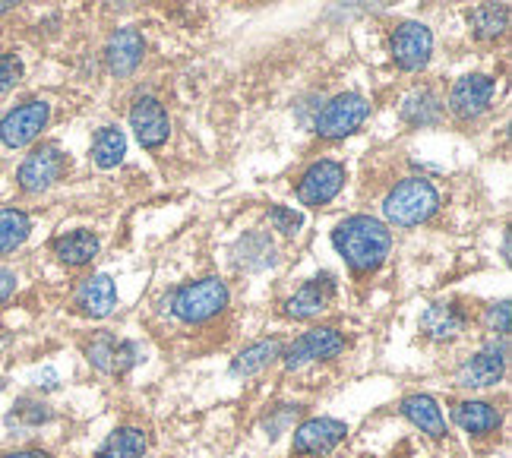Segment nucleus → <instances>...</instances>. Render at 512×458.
I'll return each mask as SVG.
<instances>
[{"label": "nucleus", "mask_w": 512, "mask_h": 458, "mask_svg": "<svg viewBox=\"0 0 512 458\" xmlns=\"http://www.w3.org/2000/svg\"><path fill=\"white\" fill-rule=\"evenodd\" d=\"M332 247L339 250V256L348 263L351 272L367 275V272H377L386 263V256L392 250V234L380 218L348 215L345 222H339L336 231H332Z\"/></svg>", "instance_id": "f257e3e1"}, {"label": "nucleus", "mask_w": 512, "mask_h": 458, "mask_svg": "<svg viewBox=\"0 0 512 458\" xmlns=\"http://www.w3.org/2000/svg\"><path fill=\"white\" fill-rule=\"evenodd\" d=\"M440 209V193L427 177H405L383 199V215L396 228H418Z\"/></svg>", "instance_id": "f03ea898"}, {"label": "nucleus", "mask_w": 512, "mask_h": 458, "mask_svg": "<svg viewBox=\"0 0 512 458\" xmlns=\"http://www.w3.org/2000/svg\"><path fill=\"white\" fill-rule=\"evenodd\" d=\"M231 301L228 294V285L222 278H200V282H190V285H181L174 294H171V313L177 316L181 323L187 326H200V323H209L212 316H219Z\"/></svg>", "instance_id": "7ed1b4c3"}, {"label": "nucleus", "mask_w": 512, "mask_h": 458, "mask_svg": "<svg viewBox=\"0 0 512 458\" xmlns=\"http://www.w3.org/2000/svg\"><path fill=\"white\" fill-rule=\"evenodd\" d=\"M509 364V338H490L484 348L468 354L456 370V386L462 389H490L503 380Z\"/></svg>", "instance_id": "20e7f679"}, {"label": "nucleus", "mask_w": 512, "mask_h": 458, "mask_svg": "<svg viewBox=\"0 0 512 458\" xmlns=\"http://www.w3.org/2000/svg\"><path fill=\"white\" fill-rule=\"evenodd\" d=\"M370 114V102L361 92H342L336 98L317 111V121H313V130H317L323 139H345L354 130H361Z\"/></svg>", "instance_id": "39448f33"}, {"label": "nucleus", "mask_w": 512, "mask_h": 458, "mask_svg": "<svg viewBox=\"0 0 512 458\" xmlns=\"http://www.w3.org/2000/svg\"><path fill=\"white\" fill-rule=\"evenodd\" d=\"M345 351V335L332 326H317L307 329L301 338H294L288 348H282V364L285 370H304L313 361H329Z\"/></svg>", "instance_id": "423d86ee"}, {"label": "nucleus", "mask_w": 512, "mask_h": 458, "mask_svg": "<svg viewBox=\"0 0 512 458\" xmlns=\"http://www.w3.org/2000/svg\"><path fill=\"white\" fill-rule=\"evenodd\" d=\"M67 171V155L57 143H42L26 155V162L19 165L16 181L26 193H45L51 190Z\"/></svg>", "instance_id": "0eeeda50"}, {"label": "nucleus", "mask_w": 512, "mask_h": 458, "mask_svg": "<svg viewBox=\"0 0 512 458\" xmlns=\"http://www.w3.org/2000/svg\"><path fill=\"white\" fill-rule=\"evenodd\" d=\"M48 117H51V105L42 102V98H32V102L16 105L13 111L4 114V121H0V143H4L7 149L29 146L32 139H38L42 130L48 127Z\"/></svg>", "instance_id": "6e6552de"}, {"label": "nucleus", "mask_w": 512, "mask_h": 458, "mask_svg": "<svg viewBox=\"0 0 512 458\" xmlns=\"http://www.w3.org/2000/svg\"><path fill=\"white\" fill-rule=\"evenodd\" d=\"M389 51H392V61H396L399 70L405 73H418L430 64V54H433V32L424 23H415L408 19L402 23L389 38Z\"/></svg>", "instance_id": "1a4fd4ad"}, {"label": "nucleus", "mask_w": 512, "mask_h": 458, "mask_svg": "<svg viewBox=\"0 0 512 458\" xmlns=\"http://www.w3.org/2000/svg\"><path fill=\"white\" fill-rule=\"evenodd\" d=\"M345 187V165L323 158V162H313L298 181V199L304 206H326L339 196Z\"/></svg>", "instance_id": "9d476101"}, {"label": "nucleus", "mask_w": 512, "mask_h": 458, "mask_svg": "<svg viewBox=\"0 0 512 458\" xmlns=\"http://www.w3.org/2000/svg\"><path fill=\"white\" fill-rule=\"evenodd\" d=\"M497 83L484 73H471L456 79V86L449 89V111L459 117V121H475L481 117L490 102H494Z\"/></svg>", "instance_id": "9b49d317"}, {"label": "nucleus", "mask_w": 512, "mask_h": 458, "mask_svg": "<svg viewBox=\"0 0 512 458\" xmlns=\"http://www.w3.org/2000/svg\"><path fill=\"white\" fill-rule=\"evenodd\" d=\"M348 436V424L336 421V417H310L298 430H294L291 449L294 455H329Z\"/></svg>", "instance_id": "f8f14e48"}, {"label": "nucleus", "mask_w": 512, "mask_h": 458, "mask_svg": "<svg viewBox=\"0 0 512 458\" xmlns=\"http://www.w3.org/2000/svg\"><path fill=\"white\" fill-rule=\"evenodd\" d=\"M130 127L140 139L143 149H162L168 143V133H171V121H168V111L159 98L143 95L136 98L133 108H130Z\"/></svg>", "instance_id": "ddd939ff"}, {"label": "nucleus", "mask_w": 512, "mask_h": 458, "mask_svg": "<svg viewBox=\"0 0 512 458\" xmlns=\"http://www.w3.org/2000/svg\"><path fill=\"white\" fill-rule=\"evenodd\" d=\"M146 54V42L143 35L136 29H117L108 45H105V64H108V73L117 76V79H127L136 67H140Z\"/></svg>", "instance_id": "4468645a"}, {"label": "nucleus", "mask_w": 512, "mask_h": 458, "mask_svg": "<svg viewBox=\"0 0 512 458\" xmlns=\"http://www.w3.org/2000/svg\"><path fill=\"white\" fill-rule=\"evenodd\" d=\"M73 304L83 316H92V320H105V316L117 307V288H114V278L98 272V275H89L80 282L73 294Z\"/></svg>", "instance_id": "2eb2a0df"}, {"label": "nucleus", "mask_w": 512, "mask_h": 458, "mask_svg": "<svg viewBox=\"0 0 512 458\" xmlns=\"http://www.w3.org/2000/svg\"><path fill=\"white\" fill-rule=\"evenodd\" d=\"M332 294H336V282H332V275H323V278L317 275V278H310L307 285H301L288 297L285 313L291 316V320H313V316H320L329 307Z\"/></svg>", "instance_id": "dca6fc26"}, {"label": "nucleus", "mask_w": 512, "mask_h": 458, "mask_svg": "<svg viewBox=\"0 0 512 458\" xmlns=\"http://www.w3.org/2000/svg\"><path fill=\"white\" fill-rule=\"evenodd\" d=\"M452 421L471 436H490V433L500 430L503 414L497 405L481 402V398H465V402H459L456 408H452Z\"/></svg>", "instance_id": "f3484780"}, {"label": "nucleus", "mask_w": 512, "mask_h": 458, "mask_svg": "<svg viewBox=\"0 0 512 458\" xmlns=\"http://www.w3.org/2000/svg\"><path fill=\"white\" fill-rule=\"evenodd\" d=\"M465 326H468V313L459 304H452V301L430 304L424 310V316H421V329L430 338H437V342H449V338L462 335Z\"/></svg>", "instance_id": "a211bd4d"}, {"label": "nucleus", "mask_w": 512, "mask_h": 458, "mask_svg": "<svg viewBox=\"0 0 512 458\" xmlns=\"http://www.w3.org/2000/svg\"><path fill=\"white\" fill-rule=\"evenodd\" d=\"M402 417L415 424L421 433H427L430 440H443L446 436V421H443V411L437 405V398L421 395V392L402 398Z\"/></svg>", "instance_id": "6ab92c4d"}, {"label": "nucleus", "mask_w": 512, "mask_h": 458, "mask_svg": "<svg viewBox=\"0 0 512 458\" xmlns=\"http://www.w3.org/2000/svg\"><path fill=\"white\" fill-rule=\"evenodd\" d=\"M234 263L247 272H263L275 266V244L266 231H250L234 244Z\"/></svg>", "instance_id": "aec40b11"}, {"label": "nucleus", "mask_w": 512, "mask_h": 458, "mask_svg": "<svg viewBox=\"0 0 512 458\" xmlns=\"http://www.w3.org/2000/svg\"><path fill=\"white\" fill-rule=\"evenodd\" d=\"M443 117V98L433 89H415L402 102V121L411 127H437Z\"/></svg>", "instance_id": "412c9836"}, {"label": "nucleus", "mask_w": 512, "mask_h": 458, "mask_svg": "<svg viewBox=\"0 0 512 458\" xmlns=\"http://www.w3.org/2000/svg\"><path fill=\"white\" fill-rule=\"evenodd\" d=\"M51 250L64 266H89L98 256V237L92 231L80 228V231H70V234L57 237V241L51 244Z\"/></svg>", "instance_id": "4be33fe9"}, {"label": "nucleus", "mask_w": 512, "mask_h": 458, "mask_svg": "<svg viewBox=\"0 0 512 458\" xmlns=\"http://www.w3.org/2000/svg\"><path fill=\"white\" fill-rule=\"evenodd\" d=\"M282 357V342L279 338H263V342H256L250 348H244L238 357L231 361V376H256L263 373L272 361H279Z\"/></svg>", "instance_id": "5701e85b"}, {"label": "nucleus", "mask_w": 512, "mask_h": 458, "mask_svg": "<svg viewBox=\"0 0 512 458\" xmlns=\"http://www.w3.org/2000/svg\"><path fill=\"white\" fill-rule=\"evenodd\" d=\"M149 449V436L140 427H117L102 443L95 458H143Z\"/></svg>", "instance_id": "b1692460"}, {"label": "nucleus", "mask_w": 512, "mask_h": 458, "mask_svg": "<svg viewBox=\"0 0 512 458\" xmlns=\"http://www.w3.org/2000/svg\"><path fill=\"white\" fill-rule=\"evenodd\" d=\"M127 155V136L124 130L117 127H102L92 139V162L102 168V171H111L124 162Z\"/></svg>", "instance_id": "393cba45"}, {"label": "nucleus", "mask_w": 512, "mask_h": 458, "mask_svg": "<svg viewBox=\"0 0 512 458\" xmlns=\"http://www.w3.org/2000/svg\"><path fill=\"white\" fill-rule=\"evenodd\" d=\"M29 231H32V222H29L26 212H19V209H0V256L13 253L16 247H23Z\"/></svg>", "instance_id": "a878e982"}, {"label": "nucleus", "mask_w": 512, "mask_h": 458, "mask_svg": "<svg viewBox=\"0 0 512 458\" xmlns=\"http://www.w3.org/2000/svg\"><path fill=\"white\" fill-rule=\"evenodd\" d=\"M54 421V411L51 405L38 402V398H19V402L13 405L10 417H7V427L13 430H35L42 424H51Z\"/></svg>", "instance_id": "bb28decb"}, {"label": "nucleus", "mask_w": 512, "mask_h": 458, "mask_svg": "<svg viewBox=\"0 0 512 458\" xmlns=\"http://www.w3.org/2000/svg\"><path fill=\"white\" fill-rule=\"evenodd\" d=\"M509 26V7H497V4H484L471 13V29H475L478 38L490 42V38H500Z\"/></svg>", "instance_id": "cd10ccee"}, {"label": "nucleus", "mask_w": 512, "mask_h": 458, "mask_svg": "<svg viewBox=\"0 0 512 458\" xmlns=\"http://www.w3.org/2000/svg\"><path fill=\"white\" fill-rule=\"evenodd\" d=\"M117 338L114 332H95L89 342H86V357H89V364L98 370V373H108L114 376V354H117Z\"/></svg>", "instance_id": "c85d7f7f"}, {"label": "nucleus", "mask_w": 512, "mask_h": 458, "mask_svg": "<svg viewBox=\"0 0 512 458\" xmlns=\"http://www.w3.org/2000/svg\"><path fill=\"white\" fill-rule=\"evenodd\" d=\"M301 405H279L275 411H269V417L263 421V430L269 433V440H275V436H282L294 421L301 417Z\"/></svg>", "instance_id": "c756f323"}, {"label": "nucleus", "mask_w": 512, "mask_h": 458, "mask_svg": "<svg viewBox=\"0 0 512 458\" xmlns=\"http://www.w3.org/2000/svg\"><path fill=\"white\" fill-rule=\"evenodd\" d=\"M269 222H272L275 231H282L285 237H298L301 228H304V215L288 209V206H272L269 209Z\"/></svg>", "instance_id": "7c9ffc66"}, {"label": "nucleus", "mask_w": 512, "mask_h": 458, "mask_svg": "<svg viewBox=\"0 0 512 458\" xmlns=\"http://www.w3.org/2000/svg\"><path fill=\"white\" fill-rule=\"evenodd\" d=\"M509 320H512V310H509V301H500V304H490L484 310V329L494 335V338H509Z\"/></svg>", "instance_id": "2f4dec72"}, {"label": "nucleus", "mask_w": 512, "mask_h": 458, "mask_svg": "<svg viewBox=\"0 0 512 458\" xmlns=\"http://www.w3.org/2000/svg\"><path fill=\"white\" fill-rule=\"evenodd\" d=\"M143 361V345L140 342H127V338H121L117 342V354H114V376H124L130 373L136 364Z\"/></svg>", "instance_id": "473e14b6"}, {"label": "nucleus", "mask_w": 512, "mask_h": 458, "mask_svg": "<svg viewBox=\"0 0 512 458\" xmlns=\"http://www.w3.org/2000/svg\"><path fill=\"white\" fill-rule=\"evenodd\" d=\"M19 79H23V61L13 51H0V95L16 89Z\"/></svg>", "instance_id": "72a5a7b5"}, {"label": "nucleus", "mask_w": 512, "mask_h": 458, "mask_svg": "<svg viewBox=\"0 0 512 458\" xmlns=\"http://www.w3.org/2000/svg\"><path fill=\"white\" fill-rule=\"evenodd\" d=\"M13 291H16V272H10V269L0 266V304H4Z\"/></svg>", "instance_id": "f704fd0d"}, {"label": "nucleus", "mask_w": 512, "mask_h": 458, "mask_svg": "<svg viewBox=\"0 0 512 458\" xmlns=\"http://www.w3.org/2000/svg\"><path fill=\"white\" fill-rule=\"evenodd\" d=\"M0 458H51V455L42 452V449H19V452H7V455H0Z\"/></svg>", "instance_id": "c9c22d12"}, {"label": "nucleus", "mask_w": 512, "mask_h": 458, "mask_svg": "<svg viewBox=\"0 0 512 458\" xmlns=\"http://www.w3.org/2000/svg\"><path fill=\"white\" fill-rule=\"evenodd\" d=\"M38 386L54 389V386H57V373H54V370H45V383H38Z\"/></svg>", "instance_id": "e433bc0d"}, {"label": "nucleus", "mask_w": 512, "mask_h": 458, "mask_svg": "<svg viewBox=\"0 0 512 458\" xmlns=\"http://www.w3.org/2000/svg\"><path fill=\"white\" fill-rule=\"evenodd\" d=\"M7 10H10V4H4V0H0V16H4Z\"/></svg>", "instance_id": "4c0bfd02"}, {"label": "nucleus", "mask_w": 512, "mask_h": 458, "mask_svg": "<svg viewBox=\"0 0 512 458\" xmlns=\"http://www.w3.org/2000/svg\"><path fill=\"white\" fill-rule=\"evenodd\" d=\"M0 389H4V380H0Z\"/></svg>", "instance_id": "58836bf2"}]
</instances>
